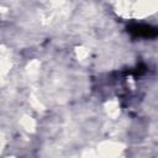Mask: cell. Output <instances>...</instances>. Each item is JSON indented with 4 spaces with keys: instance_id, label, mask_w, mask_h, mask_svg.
Returning a JSON list of instances; mask_svg holds the SVG:
<instances>
[{
    "instance_id": "cell-1",
    "label": "cell",
    "mask_w": 158,
    "mask_h": 158,
    "mask_svg": "<svg viewBox=\"0 0 158 158\" xmlns=\"http://www.w3.org/2000/svg\"><path fill=\"white\" fill-rule=\"evenodd\" d=\"M127 31L133 37L142 38H154L158 36V27L147 25V23H131L127 27Z\"/></svg>"
}]
</instances>
